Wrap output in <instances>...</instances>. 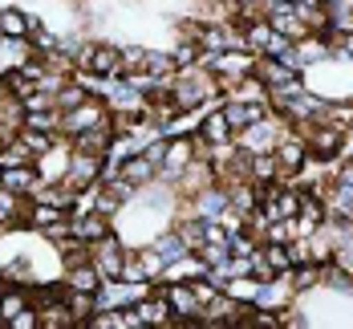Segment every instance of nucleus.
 Here are the masks:
<instances>
[{
	"mask_svg": "<svg viewBox=\"0 0 353 329\" xmlns=\"http://www.w3.org/2000/svg\"><path fill=\"white\" fill-rule=\"evenodd\" d=\"M77 66L90 70V73H98V77H114V73H122V53L110 49V45H85V49L77 53Z\"/></svg>",
	"mask_w": 353,
	"mask_h": 329,
	"instance_id": "nucleus-1",
	"label": "nucleus"
},
{
	"mask_svg": "<svg viewBox=\"0 0 353 329\" xmlns=\"http://www.w3.org/2000/svg\"><path fill=\"white\" fill-rule=\"evenodd\" d=\"M94 268H98V272H102V277H114V281H122V268H126V260H122V244H118V240H114V236H102V240H98V248H94Z\"/></svg>",
	"mask_w": 353,
	"mask_h": 329,
	"instance_id": "nucleus-2",
	"label": "nucleus"
},
{
	"mask_svg": "<svg viewBox=\"0 0 353 329\" xmlns=\"http://www.w3.org/2000/svg\"><path fill=\"white\" fill-rule=\"evenodd\" d=\"M167 292V301H171V309H175V317H187V321H199V301H195V292H191V285H171Z\"/></svg>",
	"mask_w": 353,
	"mask_h": 329,
	"instance_id": "nucleus-3",
	"label": "nucleus"
},
{
	"mask_svg": "<svg viewBox=\"0 0 353 329\" xmlns=\"http://www.w3.org/2000/svg\"><path fill=\"white\" fill-rule=\"evenodd\" d=\"M142 317V326H171V317H175V309H171V301H167V292H159V297H150V301H142L134 305Z\"/></svg>",
	"mask_w": 353,
	"mask_h": 329,
	"instance_id": "nucleus-4",
	"label": "nucleus"
},
{
	"mask_svg": "<svg viewBox=\"0 0 353 329\" xmlns=\"http://www.w3.org/2000/svg\"><path fill=\"white\" fill-rule=\"evenodd\" d=\"M98 122H106V118H102V106L81 102V106H73L70 114H65V134H81V130H90V126H98Z\"/></svg>",
	"mask_w": 353,
	"mask_h": 329,
	"instance_id": "nucleus-5",
	"label": "nucleus"
},
{
	"mask_svg": "<svg viewBox=\"0 0 353 329\" xmlns=\"http://www.w3.org/2000/svg\"><path fill=\"white\" fill-rule=\"evenodd\" d=\"M70 232H73V240H81V244H98V240L106 236L110 228H106V216H102V212H94V216L77 219Z\"/></svg>",
	"mask_w": 353,
	"mask_h": 329,
	"instance_id": "nucleus-6",
	"label": "nucleus"
},
{
	"mask_svg": "<svg viewBox=\"0 0 353 329\" xmlns=\"http://www.w3.org/2000/svg\"><path fill=\"white\" fill-rule=\"evenodd\" d=\"M106 146H110V126L106 122H98V126H90V130L77 134V150H85V154H102Z\"/></svg>",
	"mask_w": 353,
	"mask_h": 329,
	"instance_id": "nucleus-7",
	"label": "nucleus"
},
{
	"mask_svg": "<svg viewBox=\"0 0 353 329\" xmlns=\"http://www.w3.org/2000/svg\"><path fill=\"white\" fill-rule=\"evenodd\" d=\"M0 187H8L12 195H17V191H29V187H37V171L29 167V163H25V167H4Z\"/></svg>",
	"mask_w": 353,
	"mask_h": 329,
	"instance_id": "nucleus-8",
	"label": "nucleus"
},
{
	"mask_svg": "<svg viewBox=\"0 0 353 329\" xmlns=\"http://www.w3.org/2000/svg\"><path fill=\"white\" fill-rule=\"evenodd\" d=\"M260 114H264V106H240V102H228L223 106V118H228L232 130H244L248 122H256Z\"/></svg>",
	"mask_w": 353,
	"mask_h": 329,
	"instance_id": "nucleus-9",
	"label": "nucleus"
},
{
	"mask_svg": "<svg viewBox=\"0 0 353 329\" xmlns=\"http://www.w3.org/2000/svg\"><path fill=\"white\" fill-rule=\"evenodd\" d=\"M260 256L272 264V272H288V268L296 264V260H292V248H288V244H276V240H268V244L260 248Z\"/></svg>",
	"mask_w": 353,
	"mask_h": 329,
	"instance_id": "nucleus-10",
	"label": "nucleus"
},
{
	"mask_svg": "<svg viewBox=\"0 0 353 329\" xmlns=\"http://www.w3.org/2000/svg\"><path fill=\"white\" fill-rule=\"evenodd\" d=\"M98 167H102V159L81 150V154L73 159V183H77V187H85L90 179H98Z\"/></svg>",
	"mask_w": 353,
	"mask_h": 329,
	"instance_id": "nucleus-11",
	"label": "nucleus"
},
{
	"mask_svg": "<svg viewBox=\"0 0 353 329\" xmlns=\"http://www.w3.org/2000/svg\"><path fill=\"white\" fill-rule=\"evenodd\" d=\"M329 212L341 219H353V187L350 183H337L333 195H329Z\"/></svg>",
	"mask_w": 353,
	"mask_h": 329,
	"instance_id": "nucleus-12",
	"label": "nucleus"
},
{
	"mask_svg": "<svg viewBox=\"0 0 353 329\" xmlns=\"http://www.w3.org/2000/svg\"><path fill=\"white\" fill-rule=\"evenodd\" d=\"M70 289L77 292H98L102 289V277H98V268H85V264H77L70 272Z\"/></svg>",
	"mask_w": 353,
	"mask_h": 329,
	"instance_id": "nucleus-13",
	"label": "nucleus"
},
{
	"mask_svg": "<svg viewBox=\"0 0 353 329\" xmlns=\"http://www.w3.org/2000/svg\"><path fill=\"white\" fill-rule=\"evenodd\" d=\"M150 175H154V163H150L146 154H139V159H130V163L122 167V179L130 183V187H139V183H146Z\"/></svg>",
	"mask_w": 353,
	"mask_h": 329,
	"instance_id": "nucleus-14",
	"label": "nucleus"
},
{
	"mask_svg": "<svg viewBox=\"0 0 353 329\" xmlns=\"http://www.w3.org/2000/svg\"><path fill=\"white\" fill-rule=\"evenodd\" d=\"M0 33L4 37H25L29 33V17L17 12V8H4V12H0Z\"/></svg>",
	"mask_w": 353,
	"mask_h": 329,
	"instance_id": "nucleus-15",
	"label": "nucleus"
},
{
	"mask_svg": "<svg viewBox=\"0 0 353 329\" xmlns=\"http://www.w3.org/2000/svg\"><path fill=\"white\" fill-rule=\"evenodd\" d=\"M163 163H167V171L175 175V171H183L187 163H191V143L187 139H179V143L167 146V154H163Z\"/></svg>",
	"mask_w": 353,
	"mask_h": 329,
	"instance_id": "nucleus-16",
	"label": "nucleus"
},
{
	"mask_svg": "<svg viewBox=\"0 0 353 329\" xmlns=\"http://www.w3.org/2000/svg\"><path fill=\"white\" fill-rule=\"evenodd\" d=\"M154 252L163 256V264H175L179 256H187V244H183V236H175V232H171V236H163V240L154 244Z\"/></svg>",
	"mask_w": 353,
	"mask_h": 329,
	"instance_id": "nucleus-17",
	"label": "nucleus"
},
{
	"mask_svg": "<svg viewBox=\"0 0 353 329\" xmlns=\"http://www.w3.org/2000/svg\"><path fill=\"white\" fill-rule=\"evenodd\" d=\"M296 216H301V223H305V228H317L321 219H325V208H321L313 195H301V203H296Z\"/></svg>",
	"mask_w": 353,
	"mask_h": 329,
	"instance_id": "nucleus-18",
	"label": "nucleus"
},
{
	"mask_svg": "<svg viewBox=\"0 0 353 329\" xmlns=\"http://www.w3.org/2000/svg\"><path fill=\"white\" fill-rule=\"evenodd\" d=\"M21 143L29 146V154H49V150H53V134H49V130H29V126H25Z\"/></svg>",
	"mask_w": 353,
	"mask_h": 329,
	"instance_id": "nucleus-19",
	"label": "nucleus"
},
{
	"mask_svg": "<svg viewBox=\"0 0 353 329\" xmlns=\"http://www.w3.org/2000/svg\"><path fill=\"white\" fill-rule=\"evenodd\" d=\"M276 163H281L284 171H296L301 163H305V143H284L276 150Z\"/></svg>",
	"mask_w": 353,
	"mask_h": 329,
	"instance_id": "nucleus-20",
	"label": "nucleus"
},
{
	"mask_svg": "<svg viewBox=\"0 0 353 329\" xmlns=\"http://www.w3.org/2000/svg\"><path fill=\"white\" fill-rule=\"evenodd\" d=\"M337 146H341V126H329V130H317L313 134V150L317 154H333Z\"/></svg>",
	"mask_w": 353,
	"mask_h": 329,
	"instance_id": "nucleus-21",
	"label": "nucleus"
},
{
	"mask_svg": "<svg viewBox=\"0 0 353 329\" xmlns=\"http://www.w3.org/2000/svg\"><path fill=\"white\" fill-rule=\"evenodd\" d=\"M122 73H146V49L142 45L122 49Z\"/></svg>",
	"mask_w": 353,
	"mask_h": 329,
	"instance_id": "nucleus-22",
	"label": "nucleus"
},
{
	"mask_svg": "<svg viewBox=\"0 0 353 329\" xmlns=\"http://www.w3.org/2000/svg\"><path fill=\"white\" fill-rule=\"evenodd\" d=\"M25 126H29V130H49V134H53V130H57V114H53V110H29Z\"/></svg>",
	"mask_w": 353,
	"mask_h": 329,
	"instance_id": "nucleus-23",
	"label": "nucleus"
},
{
	"mask_svg": "<svg viewBox=\"0 0 353 329\" xmlns=\"http://www.w3.org/2000/svg\"><path fill=\"white\" fill-rule=\"evenodd\" d=\"M179 277H208V264H203V260H187V256H179L175 268H171V281H179Z\"/></svg>",
	"mask_w": 353,
	"mask_h": 329,
	"instance_id": "nucleus-24",
	"label": "nucleus"
},
{
	"mask_svg": "<svg viewBox=\"0 0 353 329\" xmlns=\"http://www.w3.org/2000/svg\"><path fill=\"white\" fill-rule=\"evenodd\" d=\"M70 321H73V313L61 309V305H53V309H45V313L37 317V326H45V329H61V326H70Z\"/></svg>",
	"mask_w": 353,
	"mask_h": 329,
	"instance_id": "nucleus-25",
	"label": "nucleus"
},
{
	"mask_svg": "<svg viewBox=\"0 0 353 329\" xmlns=\"http://www.w3.org/2000/svg\"><path fill=\"white\" fill-rule=\"evenodd\" d=\"M228 130H232V126H228V118H223V114H212V118L203 122V139H208V143H223V139H228Z\"/></svg>",
	"mask_w": 353,
	"mask_h": 329,
	"instance_id": "nucleus-26",
	"label": "nucleus"
},
{
	"mask_svg": "<svg viewBox=\"0 0 353 329\" xmlns=\"http://www.w3.org/2000/svg\"><path fill=\"white\" fill-rule=\"evenodd\" d=\"M146 73H150V77H167V73H175V57L146 53Z\"/></svg>",
	"mask_w": 353,
	"mask_h": 329,
	"instance_id": "nucleus-27",
	"label": "nucleus"
},
{
	"mask_svg": "<svg viewBox=\"0 0 353 329\" xmlns=\"http://www.w3.org/2000/svg\"><path fill=\"white\" fill-rule=\"evenodd\" d=\"M29 159H33V154H29V146H25V143H12L4 154H0V163H4V167H25Z\"/></svg>",
	"mask_w": 353,
	"mask_h": 329,
	"instance_id": "nucleus-28",
	"label": "nucleus"
},
{
	"mask_svg": "<svg viewBox=\"0 0 353 329\" xmlns=\"http://www.w3.org/2000/svg\"><path fill=\"white\" fill-rule=\"evenodd\" d=\"M288 49H292V37H284V33H276V29H272V37H268V45H264V53L281 61V57L288 53Z\"/></svg>",
	"mask_w": 353,
	"mask_h": 329,
	"instance_id": "nucleus-29",
	"label": "nucleus"
},
{
	"mask_svg": "<svg viewBox=\"0 0 353 329\" xmlns=\"http://www.w3.org/2000/svg\"><path fill=\"white\" fill-rule=\"evenodd\" d=\"M252 175H256V179H272V175H276V159H272V154H256V159H252Z\"/></svg>",
	"mask_w": 353,
	"mask_h": 329,
	"instance_id": "nucleus-30",
	"label": "nucleus"
},
{
	"mask_svg": "<svg viewBox=\"0 0 353 329\" xmlns=\"http://www.w3.org/2000/svg\"><path fill=\"white\" fill-rule=\"evenodd\" d=\"M41 195V203H57V208H70L73 195L70 191H61V187H45V191H37Z\"/></svg>",
	"mask_w": 353,
	"mask_h": 329,
	"instance_id": "nucleus-31",
	"label": "nucleus"
},
{
	"mask_svg": "<svg viewBox=\"0 0 353 329\" xmlns=\"http://www.w3.org/2000/svg\"><path fill=\"white\" fill-rule=\"evenodd\" d=\"M256 289H260L256 281H232V285H228V297H236V301H252Z\"/></svg>",
	"mask_w": 353,
	"mask_h": 329,
	"instance_id": "nucleus-32",
	"label": "nucleus"
},
{
	"mask_svg": "<svg viewBox=\"0 0 353 329\" xmlns=\"http://www.w3.org/2000/svg\"><path fill=\"white\" fill-rule=\"evenodd\" d=\"M21 309H25V297H21V292H8V297H0V313H4V321H8V317H17Z\"/></svg>",
	"mask_w": 353,
	"mask_h": 329,
	"instance_id": "nucleus-33",
	"label": "nucleus"
},
{
	"mask_svg": "<svg viewBox=\"0 0 353 329\" xmlns=\"http://www.w3.org/2000/svg\"><path fill=\"white\" fill-rule=\"evenodd\" d=\"M57 102H61V106H65V110L81 106V102H85V90H81V86H65V90L57 94Z\"/></svg>",
	"mask_w": 353,
	"mask_h": 329,
	"instance_id": "nucleus-34",
	"label": "nucleus"
},
{
	"mask_svg": "<svg viewBox=\"0 0 353 329\" xmlns=\"http://www.w3.org/2000/svg\"><path fill=\"white\" fill-rule=\"evenodd\" d=\"M268 37H272V29H268V25H252V33L244 37V45H252V49H260V53H264Z\"/></svg>",
	"mask_w": 353,
	"mask_h": 329,
	"instance_id": "nucleus-35",
	"label": "nucleus"
},
{
	"mask_svg": "<svg viewBox=\"0 0 353 329\" xmlns=\"http://www.w3.org/2000/svg\"><path fill=\"white\" fill-rule=\"evenodd\" d=\"M228 208V191H208L203 195V212H223Z\"/></svg>",
	"mask_w": 353,
	"mask_h": 329,
	"instance_id": "nucleus-36",
	"label": "nucleus"
},
{
	"mask_svg": "<svg viewBox=\"0 0 353 329\" xmlns=\"http://www.w3.org/2000/svg\"><path fill=\"white\" fill-rule=\"evenodd\" d=\"M191 292H195V301H199V305H208V301L215 297V285H212V281H199V277H195Z\"/></svg>",
	"mask_w": 353,
	"mask_h": 329,
	"instance_id": "nucleus-37",
	"label": "nucleus"
},
{
	"mask_svg": "<svg viewBox=\"0 0 353 329\" xmlns=\"http://www.w3.org/2000/svg\"><path fill=\"white\" fill-rule=\"evenodd\" d=\"M17 216V203H12V191L0 187V219H12Z\"/></svg>",
	"mask_w": 353,
	"mask_h": 329,
	"instance_id": "nucleus-38",
	"label": "nucleus"
},
{
	"mask_svg": "<svg viewBox=\"0 0 353 329\" xmlns=\"http://www.w3.org/2000/svg\"><path fill=\"white\" fill-rule=\"evenodd\" d=\"M8 326H12V329H33L37 326V313H25V309H21L17 317H8Z\"/></svg>",
	"mask_w": 353,
	"mask_h": 329,
	"instance_id": "nucleus-39",
	"label": "nucleus"
},
{
	"mask_svg": "<svg viewBox=\"0 0 353 329\" xmlns=\"http://www.w3.org/2000/svg\"><path fill=\"white\" fill-rule=\"evenodd\" d=\"M313 281H321V268H301L296 272V289H309Z\"/></svg>",
	"mask_w": 353,
	"mask_h": 329,
	"instance_id": "nucleus-40",
	"label": "nucleus"
},
{
	"mask_svg": "<svg viewBox=\"0 0 353 329\" xmlns=\"http://www.w3.org/2000/svg\"><path fill=\"white\" fill-rule=\"evenodd\" d=\"M191 57H195V45H179V49H175V66H179V70H187V66H191Z\"/></svg>",
	"mask_w": 353,
	"mask_h": 329,
	"instance_id": "nucleus-41",
	"label": "nucleus"
},
{
	"mask_svg": "<svg viewBox=\"0 0 353 329\" xmlns=\"http://www.w3.org/2000/svg\"><path fill=\"white\" fill-rule=\"evenodd\" d=\"M236 98H264V81H260V86H256V81H244Z\"/></svg>",
	"mask_w": 353,
	"mask_h": 329,
	"instance_id": "nucleus-42",
	"label": "nucleus"
},
{
	"mask_svg": "<svg viewBox=\"0 0 353 329\" xmlns=\"http://www.w3.org/2000/svg\"><path fill=\"white\" fill-rule=\"evenodd\" d=\"M341 53H345V57H353V29H350V37L341 41Z\"/></svg>",
	"mask_w": 353,
	"mask_h": 329,
	"instance_id": "nucleus-43",
	"label": "nucleus"
},
{
	"mask_svg": "<svg viewBox=\"0 0 353 329\" xmlns=\"http://www.w3.org/2000/svg\"><path fill=\"white\" fill-rule=\"evenodd\" d=\"M337 183H350V187H353V163H350V167H341V179H337Z\"/></svg>",
	"mask_w": 353,
	"mask_h": 329,
	"instance_id": "nucleus-44",
	"label": "nucleus"
},
{
	"mask_svg": "<svg viewBox=\"0 0 353 329\" xmlns=\"http://www.w3.org/2000/svg\"><path fill=\"white\" fill-rule=\"evenodd\" d=\"M0 321H4V313H0Z\"/></svg>",
	"mask_w": 353,
	"mask_h": 329,
	"instance_id": "nucleus-45",
	"label": "nucleus"
}]
</instances>
